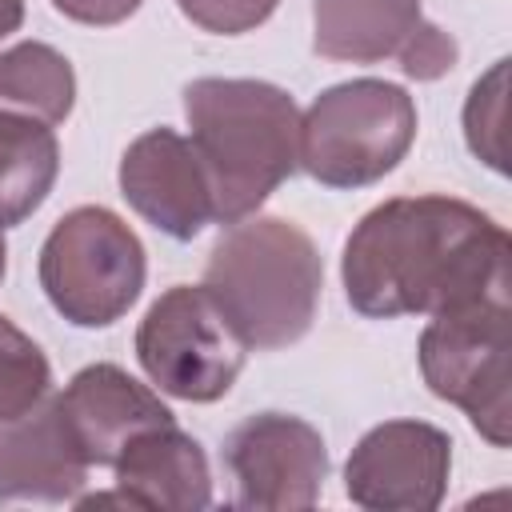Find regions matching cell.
<instances>
[{
  "instance_id": "e0dca14e",
  "label": "cell",
  "mask_w": 512,
  "mask_h": 512,
  "mask_svg": "<svg viewBox=\"0 0 512 512\" xmlns=\"http://www.w3.org/2000/svg\"><path fill=\"white\" fill-rule=\"evenodd\" d=\"M52 392L48 356L8 316H0V424L24 416Z\"/></svg>"
},
{
  "instance_id": "2e32d148",
  "label": "cell",
  "mask_w": 512,
  "mask_h": 512,
  "mask_svg": "<svg viewBox=\"0 0 512 512\" xmlns=\"http://www.w3.org/2000/svg\"><path fill=\"white\" fill-rule=\"evenodd\" d=\"M76 104V72L64 52L24 40L0 52V112H20L44 124L68 120Z\"/></svg>"
},
{
  "instance_id": "52a82bcc",
  "label": "cell",
  "mask_w": 512,
  "mask_h": 512,
  "mask_svg": "<svg viewBox=\"0 0 512 512\" xmlns=\"http://www.w3.org/2000/svg\"><path fill=\"white\" fill-rule=\"evenodd\" d=\"M248 344L208 296L204 284L168 288L136 328V360L148 380L176 400L212 404L220 400L240 368Z\"/></svg>"
},
{
  "instance_id": "ac0fdd59",
  "label": "cell",
  "mask_w": 512,
  "mask_h": 512,
  "mask_svg": "<svg viewBox=\"0 0 512 512\" xmlns=\"http://www.w3.org/2000/svg\"><path fill=\"white\" fill-rule=\"evenodd\" d=\"M468 148L496 172H508V60H496L480 76L464 104Z\"/></svg>"
},
{
  "instance_id": "5bb4252c",
  "label": "cell",
  "mask_w": 512,
  "mask_h": 512,
  "mask_svg": "<svg viewBox=\"0 0 512 512\" xmlns=\"http://www.w3.org/2000/svg\"><path fill=\"white\" fill-rule=\"evenodd\" d=\"M56 396H44L16 420L0 424V500H72L88 480Z\"/></svg>"
},
{
  "instance_id": "3957f363",
  "label": "cell",
  "mask_w": 512,
  "mask_h": 512,
  "mask_svg": "<svg viewBox=\"0 0 512 512\" xmlns=\"http://www.w3.org/2000/svg\"><path fill=\"white\" fill-rule=\"evenodd\" d=\"M204 288L244 336L248 348L272 352L296 344L320 304L324 264L304 228L284 216H244L208 252Z\"/></svg>"
},
{
  "instance_id": "9c48e42d",
  "label": "cell",
  "mask_w": 512,
  "mask_h": 512,
  "mask_svg": "<svg viewBox=\"0 0 512 512\" xmlns=\"http://www.w3.org/2000/svg\"><path fill=\"white\" fill-rule=\"evenodd\" d=\"M224 464L236 504L256 512H296L320 500L328 476L324 436L288 412H256L224 436Z\"/></svg>"
},
{
  "instance_id": "7c38bea8",
  "label": "cell",
  "mask_w": 512,
  "mask_h": 512,
  "mask_svg": "<svg viewBox=\"0 0 512 512\" xmlns=\"http://www.w3.org/2000/svg\"><path fill=\"white\" fill-rule=\"evenodd\" d=\"M116 492L84 496L80 508H148V512H196L212 500V472L204 448L172 424H156L124 444L112 460Z\"/></svg>"
},
{
  "instance_id": "5b68a950",
  "label": "cell",
  "mask_w": 512,
  "mask_h": 512,
  "mask_svg": "<svg viewBox=\"0 0 512 512\" xmlns=\"http://www.w3.org/2000/svg\"><path fill=\"white\" fill-rule=\"evenodd\" d=\"M144 272L140 236L100 204L60 216L40 248V288L76 328L116 324L140 300Z\"/></svg>"
},
{
  "instance_id": "8fae6325",
  "label": "cell",
  "mask_w": 512,
  "mask_h": 512,
  "mask_svg": "<svg viewBox=\"0 0 512 512\" xmlns=\"http://www.w3.org/2000/svg\"><path fill=\"white\" fill-rule=\"evenodd\" d=\"M124 200L164 236L192 240L212 220V192L192 140L172 128H152L120 156Z\"/></svg>"
},
{
  "instance_id": "7a4b0ae2",
  "label": "cell",
  "mask_w": 512,
  "mask_h": 512,
  "mask_svg": "<svg viewBox=\"0 0 512 512\" xmlns=\"http://www.w3.org/2000/svg\"><path fill=\"white\" fill-rule=\"evenodd\" d=\"M184 116L220 224L252 216L300 168V108L268 80L200 76L184 88Z\"/></svg>"
},
{
  "instance_id": "44dd1931",
  "label": "cell",
  "mask_w": 512,
  "mask_h": 512,
  "mask_svg": "<svg viewBox=\"0 0 512 512\" xmlns=\"http://www.w3.org/2000/svg\"><path fill=\"white\" fill-rule=\"evenodd\" d=\"M24 20V0H0V40L12 36Z\"/></svg>"
},
{
  "instance_id": "30bf717a",
  "label": "cell",
  "mask_w": 512,
  "mask_h": 512,
  "mask_svg": "<svg viewBox=\"0 0 512 512\" xmlns=\"http://www.w3.org/2000/svg\"><path fill=\"white\" fill-rule=\"evenodd\" d=\"M452 472V440L424 420H384L344 464V492L372 512H432Z\"/></svg>"
},
{
  "instance_id": "6da1fadb",
  "label": "cell",
  "mask_w": 512,
  "mask_h": 512,
  "mask_svg": "<svg viewBox=\"0 0 512 512\" xmlns=\"http://www.w3.org/2000/svg\"><path fill=\"white\" fill-rule=\"evenodd\" d=\"M508 232L456 196H396L348 236L340 276L360 316H436L508 300Z\"/></svg>"
},
{
  "instance_id": "4fadbf2b",
  "label": "cell",
  "mask_w": 512,
  "mask_h": 512,
  "mask_svg": "<svg viewBox=\"0 0 512 512\" xmlns=\"http://www.w3.org/2000/svg\"><path fill=\"white\" fill-rule=\"evenodd\" d=\"M56 408H60L76 448L84 452V460L108 464V468L132 436H140L156 424H172V412L164 408V400L116 364L80 368L68 380V388L56 396Z\"/></svg>"
},
{
  "instance_id": "d6986e66",
  "label": "cell",
  "mask_w": 512,
  "mask_h": 512,
  "mask_svg": "<svg viewBox=\"0 0 512 512\" xmlns=\"http://www.w3.org/2000/svg\"><path fill=\"white\" fill-rule=\"evenodd\" d=\"M176 4L196 28L216 36H240L264 24L280 0H176Z\"/></svg>"
},
{
  "instance_id": "9a60e30c",
  "label": "cell",
  "mask_w": 512,
  "mask_h": 512,
  "mask_svg": "<svg viewBox=\"0 0 512 512\" xmlns=\"http://www.w3.org/2000/svg\"><path fill=\"white\" fill-rule=\"evenodd\" d=\"M60 172V144L52 124L0 112V228L28 220L52 192Z\"/></svg>"
},
{
  "instance_id": "8992f818",
  "label": "cell",
  "mask_w": 512,
  "mask_h": 512,
  "mask_svg": "<svg viewBox=\"0 0 512 512\" xmlns=\"http://www.w3.org/2000/svg\"><path fill=\"white\" fill-rule=\"evenodd\" d=\"M512 320L508 300H472L444 308L420 332L424 384L456 404L472 428L492 444H512Z\"/></svg>"
},
{
  "instance_id": "277c9868",
  "label": "cell",
  "mask_w": 512,
  "mask_h": 512,
  "mask_svg": "<svg viewBox=\"0 0 512 512\" xmlns=\"http://www.w3.org/2000/svg\"><path fill=\"white\" fill-rule=\"evenodd\" d=\"M416 140V104L388 80H344L300 116V168L328 188H364L388 176Z\"/></svg>"
},
{
  "instance_id": "ba28073f",
  "label": "cell",
  "mask_w": 512,
  "mask_h": 512,
  "mask_svg": "<svg viewBox=\"0 0 512 512\" xmlns=\"http://www.w3.org/2000/svg\"><path fill=\"white\" fill-rule=\"evenodd\" d=\"M312 48L344 64L396 60L412 80H440L460 56L420 0H312Z\"/></svg>"
},
{
  "instance_id": "7402d4cb",
  "label": "cell",
  "mask_w": 512,
  "mask_h": 512,
  "mask_svg": "<svg viewBox=\"0 0 512 512\" xmlns=\"http://www.w3.org/2000/svg\"><path fill=\"white\" fill-rule=\"evenodd\" d=\"M4 268H8V248H4V228H0V280H4Z\"/></svg>"
},
{
  "instance_id": "ffe728a7",
  "label": "cell",
  "mask_w": 512,
  "mask_h": 512,
  "mask_svg": "<svg viewBox=\"0 0 512 512\" xmlns=\"http://www.w3.org/2000/svg\"><path fill=\"white\" fill-rule=\"evenodd\" d=\"M56 12H64L68 20L76 24H92V28H108V24H120L128 20L140 0H52Z\"/></svg>"
}]
</instances>
